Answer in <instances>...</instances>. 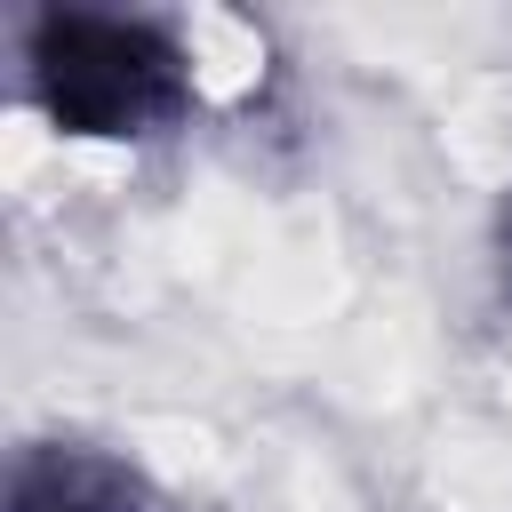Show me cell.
<instances>
[{
	"mask_svg": "<svg viewBox=\"0 0 512 512\" xmlns=\"http://www.w3.org/2000/svg\"><path fill=\"white\" fill-rule=\"evenodd\" d=\"M504 232H512V224H504Z\"/></svg>",
	"mask_w": 512,
	"mask_h": 512,
	"instance_id": "3",
	"label": "cell"
},
{
	"mask_svg": "<svg viewBox=\"0 0 512 512\" xmlns=\"http://www.w3.org/2000/svg\"><path fill=\"white\" fill-rule=\"evenodd\" d=\"M8 512H152V488L80 440H32L8 472Z\"/></svg>",
	"mask_w": 512,
	"mask_h": 512,
	"instance_id": "2",
	"label": "cell"
},
{
	"mask_svg": "<svg viewBox=\"0 0 512 512\" xmlns=\"http://www.w3.org/2000/svg\"><path fill=\"white\" fill-rule=\"evenodd\" d=\"M24 88L64 136H152L184 120L192 64L152 16L40 8L24 24Z\"/></svg>",
	"mask_w": 512,
	"mask_h": 512,
	"instance_id": "1",
	"label": "cell"
}]
</instances>
